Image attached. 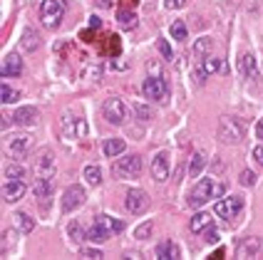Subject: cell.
I'll return each instance as SVG.
<instances>
[{"label":"cell","instance_id":"e0dca14e","mask_svg":"<svg viewBox=\"0 0 263 260\" xmlns=\"http://www.w3.org/2000/svg\"><path fill=\"white\" fill-rule=\"evenodd\" d=\"M25 191H28V188H25L23 181H5V184H3V198L8 203H17L25 196Z\"/></svg>","mask_w":263,"mask_h":260},{"label":"cell","instance_id":"44dd1931","mask_svg":"<svg viewBox=\"0 0 263 260\" xmlns=\"http://www.w3.org/2000/svg\"><path fill=\"white\" fill-rule=\"evenodd\" d=\"M102 151H104V156L117 159V156H122V154L127 151V142L119 139V136H112V139H107V142L102 144Z\"/></svg>","mask_w":263,"mask_h":260},{"label":"cell","instance_id":"9a60e30c","mask_svg":"<svg viewBox=\"0 0 263 260\" xmlns=\"http://www.w3.org/2000/svg\"><path fill=\"white\" fill-rule=\"evenodd\" d=\"M35 176H43V178H55V156L50 151H43L40 159L35 161Z\"/></svg>","mask_w":263,"mask_h":260},{"label":"cell","instance_id":"8992f818","mask_svg":"<svg viewBox=\"0 0 263 260\" xmlns=\"http://www.w3.org/2000/svg\"><path fill=\"white\" fill-rule=\"evenodd\" d=\"M102 114L109 124H117L119 127V124H124L129 109H127V104L119 99V97H109V99H104V104H102Z\"/></svg>","mask_w":263,"mask_h":260},{"label":"cell","instance_id":"3957f363","mask_svg":"<svg viewBox=\"0 0 263 260\" xmlns=\"http://www.w3.org/2000/svg\"><path fill=\"white\" fill-rule=\"evenodd\" d=\"M219 139L223 144H241L246 139V124L238 116H221L219 119Z\"/></svg>","mask_w":263,"mask_h":260},{"label":"cell","instance_id":"d6a6232c","mask_svg":"<svg viewBox=\"0 0 263 260\" xmlns=\"http://www.w3.org/2000/svg\"><path fill=\"white\" fill-rule=\"evenodd\" d=\"M117 20H119V25L124 30H132L134 25H137V15L129 13V10H119L117 13Z\"/></svg>","mask_w":263,"mask_h":260},{"label":"cell","instance_id":"2e32d148","mask_svg":"<svg viewBox=\"0 0 263 260\" xmlns=\"http://www.w3.org/2000/svg\"><path fill=\"white\" fill-rule=\"evenodd\" d=\"M261 250V238H243L238 248H236V258L246 260V258H256Z\"/></svg>","mask_w":263,"mask_h":260},{"label":"cell","instance_id":"ab89813d","mask_svg":"<svg viewBox=\"0 0 263 260\" xmlns=\"http://www.w3.org/2000/svg\"><path fill=\"white\" fill-rule=\"evenodd\" d=\"M204 241L206 243H216V241H219V233H216L214 226H209V228L204 231Z\"/></svg>","mask_w":263,"mask_h":260},{"label":"cell","instance_id":"cb8c5ba5","mask_svg":"<svg viewBox=\"0 0 263 260\" xmlns=\"http://www.w3.org/2000/svg\"><path fill=\"white\" fill-rule=\"evenodd\" d=\"M20 45H23V50H25V52H35V50L40 47V32H37V30H32V28H28L25 32H23Z\"/></svg>","mask_w":263,"mask_h":260},{"label":"cell","instance_id":"7bdbcfd3","mask_svg":"<svg viewBox=\"0 0 263 260\" xmlns=\"http://www.w3.org/2000/svg\"><path fill=\"white\" fill-rule=\"evenodd\" d=\"M146 70H149V74H161L159 62H149V65H146Z\"/></svg>","mask_w":263,"mask_h":260},{"label":"cell","instance_id":"5b68a950","mask_svg":"<svg viewBox=\"0 0 263 260\" xmlns=\"http://www.w3.org/2000/svg\"><path fill=\"white\" fill-rule=\"evenodd\" d=\"M142 92H144L146 99L152 102H164L169 99V85H166V79L161 77V74H149L144 79V85H142Z\"/></svg>","mask_w":263,"mask_h":260},{"label":"cell","instance_id":"1f68e13d","mask_svg":"<svg viewBox=\"0 0 263 260\" xmlns=\"http://www.w3.org/2000/svg\"><path fill=\"white\" fill-rule=\"evenodd\" d=\"M172 37H174V40H186V37H189V30H186V23H184V20H174V23H172Z\"/></svg>","mask_w":263,"mask_h":260},{"label":"cell","instance_id":"f546056e","mask_svg":"<svg viewBox=\"0 0 263 260\" xmlns=\"http://www.w3.org/2000/svg\"><path fill=\"white\" fill-rule=\"evenodd\" d=\"M132 112L137 114L139 122H152V109L146 104H142V102H132Z\"/></svg>","mask_w":263,"mask_h":260},{"label":"cell","instance_id":"7402d4cb","mask_svg":"<svg viewBox=\"0 0 263 260\" xmlns=\"http://www.w3.org/2000/svg\"><path fill=\"white\" fill-rule=\"evenodd\" d=\"M238 72L243 74V77H249V79H253L256 77V57L251 55V52H243L241 55V59H238Z\"/></svg>","mask_w":263,"mask_h":260},{"label":"cell","instance_id":"83f0119b","mask_svg":"<svg viewBox=\"0 0 263 260\" xmlns=\"http://www.w3.org/2000/svg\"><path fill=\"white\" fill-rule=\"evenodd\" d=\"M85 181H87L89 186H100V184H102V169H100L97 164L85 166Z\"/></svg>","mask_w":263,"mask_h":260},{"label":"cell","instance_id":"ba28073f","mask_svg":"<svg viewBox=\"0 0 263 260\" xmlns=\"http://www.w3.org/2000/svg\"><path fill=\"white\" fill-rule=\"evenodd\" d=\"M243 211V198L241 196H229V198H221V201H216V206H214V213L219 218H236L238 213Z\"/></svg>","mask_w":263,"mask_h":260},{"label":"cell","instance_id":"d4e9b609","mask_svg":"<svg viewBox=\"0 0 263 260\" xmlns=\"http://www.w3.org/2000/svg\"><path fill=\"white\" fill-rule=\"evenodd\" d=\"M157 258L159 260H174L179 258V246L172 243V241H161L157 246Z\"/></svg>","mask_w":263,"mask_h":260},{"label":"cell","instance_id":"6da1fadb","mask_svg":"<svg viewBox=\"0 0 263 260\" xmlns=\"http://www.w3.org/2000/svg\"><path fill=\"white\" fill-rule=\"evenodd\" d=\"M122 231H124V223H122L119 218L100 213V216H95V223H92V228L87 231V241H92V243H104V241H109L115 233H122Z\"/></svg>","mask_w":263,"mask_h":260},{"label":"cell","instance_id":"ffe728a7","mask_svg":"<svg viewBox=\"0 0 263 260\" xmlns=\"http://www.w3.org/2000/svg\"><path fill=\"white\" fill-rule=\"evenodd\" d=\"M0 72H3V77H17V74H23V59H20V55H15V52L5 55Z\"/></svg>","mask_w":263,"mask_h":260},{"label":"cell","instance_id":"9c48e42d","mask_svg":"<svg viewBox=\"0 0 263 260\" xmlns=\"http://www.w3.org/2000/svg\"><path fill=\"white\" fill-rule=\"evenodd\" d=\"M87 201V191L82 186H77V184H72V186L65 188V193H62V211H77L82 203Z\"/></svg>","mask_w":263,"mask_h":260},{"label":"cell","instance_id":"7a4b0ae2","mask_svg":"<svg viewBox=\"0 0 263 260\" xmlns=\"http://www.w3.org/2000/svg\"><path fill=\"white\" fill-rule=\"evenodd\" d=\"M223 193H226V186H223V184H216L214 178H201V181L194 186V191H191L189 203L194 208H199V206L209 203L211 198H221Z\"/></svg>","mask_w":263,"mask_h":260},{"label":"cell","instance_id":"ac0fdd59","mask_svg":"<svg viewBox=\"0 0 263 260\" xmlns=\"http://www.w3.org/2000/svg\"><path fill=\"white\" fill-rule=\"evenodd\" d=\"M52 188H55V178H43V176H35V184H32V193L35 198L43 203L45 198L52 196Z\"/></svg>","mask_w":263,"mask_h":260},{"label":"cell","instance_id":"f1b7e54d","mask_svg":"<svg viewBox=\"0 0 263 260\" xmlns=\"http://www.w3.org/2000/svg\"><path fill=\"white\" fill-rule=\"evenodd\" d=\"M13 218H15V223H17V231H20V233H32V228H35V221H32L28 213H23V211H20V213H15Z\"/></svg>","mask_w":263,"mask_h":260},{"label":"cell","instance_id":"f6af8a7d","mask_svg":"<svg viewBox=\"0 0 263 260\" xmlns=\"http://www.w3.org/2000/svg\"><path fill=\"white\" fill-rule=\"evenodd\" d=\"M256 136H258V139L263 142V116L258 119V124H256Z\"/></svg>","mask_w":263,"mask_h":260},{"label":"cell","instance_id":"d6986e66","mask_svg":"<svg viewBox=\"0 0 263 260\" xmlns=\"http://www.w3.org/2000/svg\"><path fill=\"white\" fill-rule=\"evenodd\" d=\"M37 116H40V112L35 107H20V109L13 112V122L20 124V127H32L37 122Z\"/></svg>","mask_w":263,"mask_h":260},{"label":"cell","instance_id":"8d00e7d4","mask_svg":"<svg viewBox=\"0 0 263 260\" xmlns=\"http://www.w3.org/2000/svg\"><path fill=\"white\" fill-rule=\"evenodd\" d=\"M15 235H17L15 231H5V233H3V253H8V250H10V243H15Z\"/></svg>","mask_w":263,"mask_h":260},{"label":"cell","instance_id":"277c9868","mask_svg":"<svg viewBox=\"0 0 263 260\" xmlns=\"http://www.w3.org/2000/svg\"><path fill=\"white\" fill-rule=\"evenodd\" d=\"M62 15H65V3L62 0H43V5H40V23L45 28L50 30L60 28Z\"/></svg>","mask_w":263,"mask_h":260},{"label":"cell","instance_id":"30bf717a","mask_svg":"<svg viewBox=\"0 0 263 260\" xmlns=\"http://www.w3.org/2000/svg\"><path fill=\"white\" fill-rule=\"evenodd\" d=\"M124 208L129 213H134V216H139V213H144L146 208H149V196H146L142 188H129L127 196H124Z\"/></svg>","mask_w":263,"mask_h":260},{"label":"cell","instance_id":"7c38bea8","mask_svg":"<svg viewBox=\"0 0 263 260\" xmlns=\"http://www.w3.org/2000/svg\"><path fill=\"white\" fill-rule=\"evenodd\" d=\"M32 149V136L25 134V131H17V134H10L8 136V151L15 154V156H23Z\"/></svg>","mask_w":263,"mask_h":260},{"label":"cell","instance_id":"bcb514c9","mask_svg":"<svg viewBox=\"0 0 263 260\" xmlns=\"http://www.w3.org/2000/svg\"><path fill=\"white\" fill-rule=\"evenodd\" d=\"M100 25H102V23H100V17H95V15H92V17H89V28H92V30H97Z\"/></svg>","mask_w":263,"mask_h":260},{"label":"cell","instance_id":"d590c367","mask_svg":"<svg viewBox=\"0 0 263 260\" xmlns=\"http://www.w3.org/2000/svg\"><path fill=\"white\" fill-rule=\"evenodd\" d=\"M0 97H3V99H0L3 104H13V102L17 99V92H15L10 85H3L0 87Z\"/></svg>","mask_w":263,"mask_h":260},{"label":"cell","instance_id":"c3c4849f","mask_svg":"<svg viewBox=\"0 0 263 260\" xmlns=\"http://www.w3.org/2000/svg\"><path fill=\"white\" fill-rule=\"evenodd\" d=\"M122 3H124V5H132V8H134V5H137L139 0H122Z\"/></svg>","mask_w":263,"mask_h":260},{"label":"cell","instance_id":"4316f807","mask_svg":"<svg viewBox=\"0 0 263 260\" xmlns=\"http://www.w3.org/2000/svg\"><path fill=\"white\" fill-rule=\"evenodd\" d=\"M204 166H206V154L204 151H196V154L191 156V161H189V178H196V176L201 173Z\"/></svg>","mask_w":263,"mask_h":260},{"label":"cell","instance_id":"7dc6e473","mask_svg":"<svg viewBox=\"0 0 263 260\" xmlns=\"http://www.w3.org/2000/svg\"><path fill=\"white\" fill-rule=\"evenodd\" d=\"M97 8H112V0H95Z\"/></svg>","mask_w":263,"mask_h":260},{"label":"cell","instance_id":"52a82bcc","mask_svg":"<svg viewBox=\"0 0 263 260\" xmlns=\"http://www.w3.org/2000/svg\"><path fill=\"white\" fill-rule=\"evenodd\" d=\"M112 171L119 178H134V176L142 173V156L132 154V156H124V159H117L115 166H112Z\"/></svg>","mask_w":263,"mask_h":260},{"label":"cell","instance_id":"484cf974","mask_svg":"<svg viewBox=\"0 0 263 260\" xmlns=\"http://www.w3.org/2000/svg\"><path fill=\"white\" fill-rule=\"evenodd\" d=\"M209 226H214V218H211V213H196V216L191 218V223H189L191 233H204Z\"/></svg>","mask_w":263,"mask_h":260},{"label":"cell","instance_id":"836d02e7","mask_svg":"<svg viewBox=\"0 0 263 260\" xmlns=\"http://www.w3.org/2000/svg\"><path fill=\"white\" fill-rule=\"evenodd\" d=\"M152 231H154L152 221H144L142 226H137V228H134V238H137V241H146V238L152 235Z\"/></svg>","mask_w":263,"mask_h":260},{"label":"cell","instance_id":"4dcf8cb0","mask_svg":"<svg viewBox=\"0 0 263 260\" xmlns=\"http://www.w3.org/2000/svg\"><path fill=\"white\" fill-rule=\"evenodd\" d=\"M25 178V169L20 164H10L5 169V181H23Z\"/></svg>","mask_w":263,"mask_h":260},{"label":"cell","instance_id":"f35d334b","mask_svg":"<svg viewBox=\"0 0 263 260\" xmlns=\"http://www.w3.org/2000/svg\"><path fill=\"white\" fill-rule=\"evenodd\" d=\"M238 181H241L243 186H253V184H256V173H253V171H241Z\"/></svg>","mask_w":263,"mask_h":260},{"label":"cell","instance_id":"5bb4252c","mask_svg":"<svg viewBox=\"0 0 263 260\" xmlns=\"http://www.w3.org/2000/svg\"><path fill=\"white\" fill-rule=\"evenodd\" d=\"M221 70V62L216 57H201V59H196V67H194V77H196V82H204L209 74H214V72H219Z\"/></svg>","mask_w":263,"mask_h":260},{"label":"cell","instance_id":"b9f144b4","mask_svg":"<svg viewBox=\"0 0 263 260\" xmlns=\"http://www.w3.org/2000/svg\"><path fill=\"white\" fill-rule=\"evenodd\" d=\"M164 5H166L169 10H176V8H184L186 0H164Z\"/></svg>","mask_w":263,"mask_h":260},{"label":"cell","instance_id":"74e56055","mask_svg":"<svg viewBox=\"0 0 263 260\" xmlns=\"http://www.w3.org/2000/svg\"><path fill=\"white\" fill-rule=\"evenodd\" d=\"M80 255H82V258L100 260V258H102V250H97V248H82V250H80Z\"/></svg>","mask_w":263,"mask_h":260},{"label":"cell","instance_id":"60d3db41","mask_svg":"<svg viewBox=\"0 0 263 260\" xmlns=\"http://www.w3.org/2000/svg\"><path fill=\"white\" fill-rule=\"evenodd\" d=\"M157 45H159V52H161V55H164L166 59H172V47H169V43H166V40H159Z\"/></svg>","mask_w":263,"mask_h":260},{"label":"cell","instance_id":"8fae6325","mask_svg":"<svg viewBox=\"0 0 263 260\" xmlns=\"http://www.w3.org/2000/svg\"><path fill=\"white\" fill-rule=\"evenodd\" d=\"M62 136H65V139H85V136H87V124H85V119L62 116Z\"/></svg>","mask_w":263,"mask_h":260},{"label":"cell","instance_id":"4fadbf2b","mask_svg":"<svg viewBox=\"0 0 263 260\" xmlns=\"http://www.w3.org/2000/svg\"><path fill=\"white\" fill-rule=\"evenodd\" d=\"M152 178L157 184H164L169 178V154L166 151L154 154V159H152Z\"/></svg>","mask_w":263,"mask_h":260},{"label":"cell","instance_id":"603a6c76","mask_svg":"<svg viewBox=\"0 0 263 260\" xmlns=\"http://www.w3.org/2000/svg\"><path fill=\"white\" fill-rule=\"evenodd\" d=\"M211 50H214V40H211V37H199V40L194 43V47H191V55L196 59H201V57H209Z\"/></svg>","mask_w":263,"mask_h":260},{"label":"cell","instance_id":"e575fe53","mask_svg":"<svg viewBox=\"0 0 263 260\" xmlns=\"http://www.w3.org/2000/svg\"><path fill=\"white\" fill-rule=\"evenodd\" d=\"M67 233H70V238H72L74 243H82L85 238H87V233L82 231V226L74 221V223H70V228H67Z\"/></svg>","mask_w":263,"mask_h":260},{"label":"cell","instance_id":"ee69618b","mask_svg":"<svg viewBox=\"0 0 263 260\" xmlns=\"http://www.w3.org/2000/svg\"><path fill=\"white\" fill-rule=\"evenodd\" d=\"M253 159L263 166V146H256V149H253Z\"/></svg>","mask_w":263,"mask_h":260}]
</instances>
